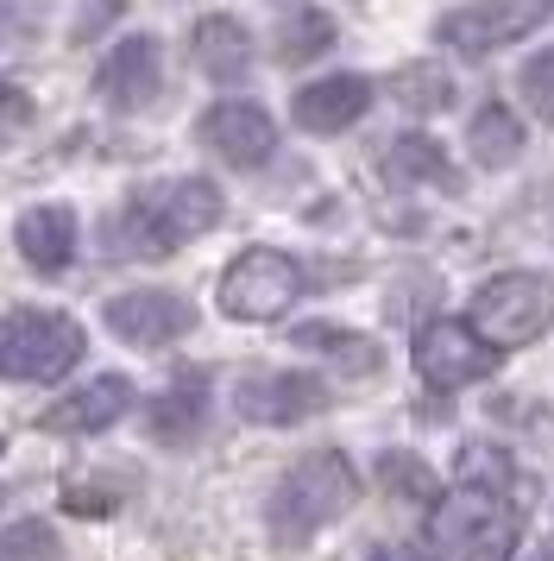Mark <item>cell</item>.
<instances>
[{
    "label": "cell",
    "mask_w": 554,
    "mask_h": 561,
    "mask_svg": "<svg viewBox=\"0 0 554 561\" xmlns=\"http://www.w3.org/2000/svg\"><path fill=\"white\" fill-rule=\"evenodd\" d=\"M0 114H7V121H25V95L13 82H0Z\"/></svg>",
    "instance_id": "obj_27"
},
{
    "label": "cell",
    "mask_w": 554,
    "mask_h": 561,
    "mask_svg": "<svg viewBox=\"0 0 554 561\" xmlns=\"http://www.w3.org/2000/svg\"><path fill=\"white\" fill-rule=\"evenodd\" d=\"M158 82H164V51H158V38L132 32V38H120L114 51L101 57L95 95L114 107V114H139V107L158 102Z\"/></svg>",
    "instance_id": "obj_12"
},
{
    "label": "cell",
    "mask_w": 554,
    "mask_h": 561,
    "mask_svg": "<svg viewBox=\"0 0 554 561\" xmlns=\"http://www.w3.org/2000/svg\"><path fill=\"white\" fill-rule=\"evenodd\" d=\"M473 329L492 341V347H529L554 329V278L549 272H504V278H485L473 297Z\"/></svg>",
    "instance_id": "obj_5"
},
{
    "label": "cell",
    "mask_w": 554,
    "mask_h": 561,
    "mask_svg": "<svg viewBox=\"0 0 554 561\" xmlns=\"http://www.w3.org/2000/svg\"><path fill=\"white\" fill-rule=\"evenodd\" d=\"M378 485L403 499V505H441V480H435V467L416 460L409 448H384L378 455Z\"/></svg>",
    "instance_id": "obj_20"
},
{
    "label": "cell",
    "mask_w": 554,
    "mask_h": 561,
    "mask_svg": "<svg viewBox=\"0 0 554 561\" xmlns=\"http://www.w3.org/2000/svg\"><path fill=\"white\" fill-rule=\"evenodd\" d=\"M549 542H554V536H549Z\"/></svg>",
    "instance_id": "obj_30"
},
{
    "label": "cell",
    "mask_w": 554,
    "mask_h": 561,
    "mask_svg": "<svg viewBox=\"0 0 554 561\" xmlns=\"http://www.w3.org/2000/svg\"><path fill=\"white\" fill-rule=\"evenodd\" d=\"M372 561H397V556H391V549H378V556H372Z\"/></svg>",
    "instance_id": "obj_29"
},
{
    "label": "cell",
    "mask_w": 554,
    "mask_h": 561,
    "mask_svg": "<svg viewBox=\"0 0 554 561\" xmlns=\"http://www.w3.org/2000/svg\"><path fill=\"white\" fill-rule=\"evenodd\" d=\"M126 410H132V385H126L120 373H101V379L76 385L70 398H57V404L38 416V430L45 435H101V430H114Z\"/></svg>",
    "instance_id": "obj_13"
},
{
    "label": "cell",
    "mask_w": 554,
    "mask_h": 561,
    "mask_svg": "<svg viewBox=\"0 0 554 561\" xmlns=\"http://www.w3.org/2000/svg\"><path fill=\"white\" fill-rule=\"evenodd\" d=\"M409 359H416V373H423L435 391H460V385H478L485 373H498V347H492L473 322H453V316L428 322V329L416 334Z\"/></svg>",
    "instance_id": "obj_8"
},
{
    "label": "cell",
    "mask_w": 554,
    "mask_h": 561,
    "mask_svg": "<svg viewBox=\"0 0 554 561\" xmlns=\"http://www.w3.org/2000/svg\"><path fill=\"white\" fill-rule=\"evenodd\" d=\"M529 561H554V542H549V549H535V556H529Z\"/></svg>",
    "instance_id": "obj_28"
},
{
    "label": "cell",
    "mask_w": 554,
    "mask_h": 561,
    "mask_svg": "<svg viewBox=\"0 0 554 561\" xmlns=\"http://www.w3.org/2000/svg\"><path fill=\"white\" fill-rule=\"evenodd\" d=\"M221 190L208 178H171L151 183V190H132L126 208L107 221V253L114 259H171L183 240L221 228Z\"/></svg>",
    "instance_id": "obj_2"
},
{
    "label": "cell",
    "mask_w": 554,
    "mask_h": 561,
    "mask_svg": "<svg viewBox=\"0 0 554 561\" xmlns=\"http://www.w3.org/2000/svg\"><path fill=\"white\" fill-rule=\"evenodd\" d=\"M0 561H57V536H50V524L25 517V524H13V530H0Z\"/></svg>",
    "instance_id": "obj_24"
},
{
    "label": "cell",
    "mask_w": 554,
    "mask_h": 561,
    "mask_svg": "<svg viewBox=\"0 0 554 561\" xmlns=\"http://www.w3.org/2000/svg\"><path fill=\"white\" fill-rule=\"evenodd\" d=\"M359 499V473L341 448H315L302 455L284 480H277L272 505H265V524H272L277 549H302L309 536H322L327 524H341Z\"/></svg>",
    "instance_id": "obj_3"
},
{
    "label": "cell",
    "mask_w": 554,
    "mask_h": 561,
    "mask_svg": "<svg viewBox=\"0 0 554 561\" xmlns=\"http://www.w3.org/2000/svg\"><path fill=\"white\" fill-rule=\"evenodd\" d=\"M189 57H196V70L208 82H240L252 70V38H246L240 20L208 13V20H196V32H189Z\"/></svg>",
    "instance_id": "obj_17"
},
{
    "label": "cell",
    "mask_w": 554,
    "mask_h": 561,
    "mask_svg": "<svg viewBox=\"0 0 554 561\" xmlns=\"http://www.w3.org/2000/svg\"><path fill=\"white\" fill-rule=\"evenodd\" d=\"M523 517H529V499L510 455L492 448V442H466L460 467H453V492L435 511L428 542H435L441 561H510Z\"/></svg>",
    "instance_id": "obj_1"
},
{
    "label": "cell",
    "mask_w": 554,
    "mask_h": 561,
    "mask_svg": "<svg viewBox=\"0 0 554 561\" xmlns=\"http://www.w3.org/2000/svg\"><path fill=\"white\" fill-rule=\"evenodd\" d=\"M554 13V0H473L435 20V38L460 57H492L498 45H517Z\"/></svg>",
    "instance_id": "obj_7"
},
{
    "label": "cell",
    "mask_w": 554,
    "mask_h": 561,
    "mask_svg": "<svg viewBox=\"0 0 554 561\" xmlns=\"http://www.w3.org/2000/svg\"><path fill=\"white\" fill-rule=\"evenodd\" d=\"M107 329L126 347H171L196 329V304L183 290H120L107 297Z\"/></svg>",
    "instance_id": "obj_11"
},
{
    "label": "cell",
    "mask_w": 554,
    "mask_h": 561,
    "mask_svg": "<svg viewBox=\"0 0 554 561\" xmlns=\"http://www.w3.org/2000/svg\"><path fill=\"white\" fill-rule=\"evenodd\" d=\"M391 95L409 114H441V107H453V77L441 64H403L397 77H391Z\"/></svg>",
    "instance_id": "obj_23"
},
{
    "label": "cell",
    "mask_w": 554,
    "mask_h": 561,
    "mask_svg": "<svg viewBox=\"0 0 554 561\" xmlns=\"http://www.w3.org/2000/svg\"><path fill=\"white\" fill-rule=\"evenodd\" d=\"M517 89H523V102L554 127V51H535V57H529L523 77H517Z\"/></svg>",
    "instance_id": "obj_25"
},
{
    "label": "cell",
    "mask_w": 554,
    "mask_h": 561,
    "mask_svg": "<svg viewBox=\"0 0 554 561\" xmlns=\"http://www.w3.org/2000/svg\"><path fill=\"white\" fill-rule=\"evenodd\" d=\"M196 139L221 158V164H233V171H265L272 152H277L272 114H265L258 102H240V95H227V102L208 107V114L196 121Z\"/></svg>",
    "instance_id": "obj_9"
},
{
    "label": "cell",
    "mask_w": 554,
    "mask_h": 561,
    "mask_svg": "<svg viewBox=\"0 0 554 561\" xmlns=\"http://www.w3.org/2000/svg\"><path fill=\"white\" fill-rule=\"evenodd\" d=\"M201 423H208V385L201 379H176L146 404V435L158 448H189Z\"/></svg>",
    "instance_id": "obj_16"
},
{
    "label": "cell",
    "mask_w": 554,
    "mask_h": 561,
    "mask_svg": "<svg viewBox=\"0 0 554 561\" xmlns=\"http://www.w3.org/2000/svg\"><path fill=\"white\" fill-rule=\"evenodd\" d=\"M233 410L265 430H290V423H309L327 410V385L315 373H252L233 391Z\"/></svg>",
    "instance_id": "obj_10"
},
{
    "label": "cell",
    "mask_w": 554,
    "mask_h": 561,
    "mask_svg": "<svg viewBox=\"0 0 554 561\" xmlns=\"http://www.w3.org/2000/svg\"><path fill=\"white\" fill-rule=\"evenodd\" d=\"M384 178L403 183V190H416V183H428V190H460L453 158L441 152L428 133H397V139L384 146Z\"/></svg>",
    "instance_id": "obj_18"
},
{
    "label": "cell",
    "mask_w": 554,
    "mask_h": 561,
    "mask_svg": "<svg viewBox=\"0 0 554 561\" xmlns=\"http://www.w3.org/2000/svg\"><path fill=\"white\" fill-rule=\"evenodd\" d=\"M13 247L20 259L38 272V278H57V272H70L76 259V215L64 203H38L20 215V228H13Z\"/></svg>",
    "instance_id": "obj_14"
},
{
    "label": "cell",
    "mask_w": 554,
    "mask_h": 561,
    "mask_svg": "<svg viewBox=\"0 0 554 561\" xmlns=\"http://www.w3.org/2000/svg\"><path fill=\"white\" fill-rule=\"evenodd\" d=\"M302 297V265L277 247H252L221 272V316L233 322H277Z\"/></svg>",
    "instance_id": "obj_6"
},
{
    "label": "cell",
    "mask_w": 554,
    "mask_h": 561,
    "mask_svg": "<svg viewBox=\"0 0 554 561\" xmlns=\"http://www.w3.org/2000/svg\"><path fill=\"white\" fill-rule=\"evenodd\" d=\"M466 146H473V164L504 171V164H517V158H523V121H517L504 102L478 107L473 127H466Z\"/></svg>",
    "instance_id": "obj_19"
},
{
    "label": "cell",
    "mask_w": 554,
    "mask_h": 561,
    "mask_svg": "<svg viewBox=\"0 0 554 561\" xmlns=\"http://www.w3.org/2000/svg\"><path fill=\"white\" fill-rule=\"evenodd\" d=\"M82 329L57 309H13L0 316V379L13 385H57L82 359Z\"/></svg>",
    "instance_id": "obj_4"
},
{
    "label": "cell",
    "mask_w": 554,
    "mask_h": 561,
    "mask_svg": "<svg viewBox=\"0 0 554 561\" xmlns=\"http://www.w3.org/2000/svg\"><path fill=\"white\" fill-rule=\"evenodd\" d=\"M297 347L334 359V366H347V373H378V347H372V341H366V334H353V329H334V322H302Z\"/></svg>",
    "instance_id": "obj_21"
},
{
    "label": "cell",
    "mask_w": 554,
    "mask_h": 561,
    "mask_svg": "<svg viewBox=\"0 0 554 561\" xmlns=\"http://www.w3.org/2000/svg\"><path fill=\"white\" fill-rule=\"evenodd\" d=\"M334 45V20L322 7H290L284 26H277V64H309Z\"/></svg>",
    "instance_id": "obj_22"
},
{
    "label": "cell",
    "mask_w": 554,
    "mask_h": 561,
    "mask_svg": "<svg viewBox=\"0 0 554 561\" xmlns=\"http://www.w3.org/2000/svg\"><path fill=\"white\" fill-rule=\"evenodd\" d=\"M64 505H70V511H107L114 499H95L89 485H70V492H64Z\"/></svg>",
    "instance_id": "obj_26"
},
{
    "label": "cell",
    "mask_w": 554,
    "mask_h": 561,
    "mask_svg": "<svg viewBox=\"0 0 554 561\" xmlns=\"http://www.w3.org/2000/svg\"><path fill=\"white\" fill-rule=\"evenodd\" d=\"M366 107H372V77H353V70H341V77L309 82L297 102H290V114H297L302 133H341V127H353Z\"/></svg>",
    "instance_id": "obj_15"
}]
</instances>
